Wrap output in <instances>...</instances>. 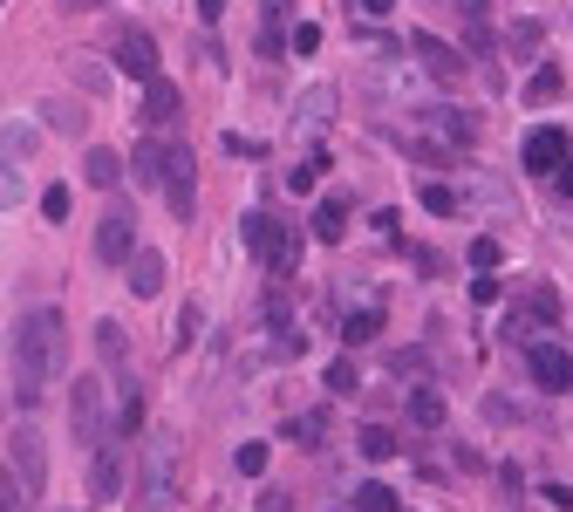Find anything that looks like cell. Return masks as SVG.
I'll list each match as a JSON object with an SVG mask.
<instances>
[{"mask_svg": "<svg viewBox=\"0 0 573 512\" xmlns=\"http://www.w3.org/2000/svg\"><path fill=\"white\" fill-rule=\"evenodd\" d=\"M41 110H48V123H55V130H82V117L69 110V103H41Z\"/></svg>", "mask_w": 573, "mask_h": 512, "instance_id": "cell-41", "label": "cell"}, {"mask_svg": "<svg viewBox=\"0 0 573 512\" xmlns=\"http://www.w3.org/2000/svg\"><path fill=\"white\" fill-rule=\"evenodd\" d=\"M137 185H164V171H171V144H137Z\"/></svg>", "mask_w": 573, "mask_h": 512, "instance_id": "cell-24", "label": "cell"}, {"mask_svg": "<svg viewBox=\"0 0 573 512\" xmlns=\"http://www.w3.org/2000/svg\"><path fill=\"white\" fill-rule=\"evenodd\" d=\"M403 410H410V424H417V431H444V417H451L444 390H430V383H423V390H410V403H403Z\"/></svg>", "mask_w": 573, "mask_h": 512, "instance_id": "cell-18", "label": "cell"}, {"mask_svg": "<svg viewBox=\"0 0 573 512\" xmlns=\"http://www.w3.org/2000/svg\"><path fill=\"white\" fill-rule=\"evenodd\" d=\"M28 198V178H21V164H0V212H14Z\"/></svg>", "mask_w": 573, "mask_h": 512, "instance_id": "cell-29", "label": "cell"}, {"mask_svg": "<svg viewBox=\"0 0 573 512\" xmlns=\"http://www.w3.org/2000/svg\"><path fill=\"white\" fill-rule=\"evenodd\" d=\"M130 253H137V212H130V205H110V212L96 219V260H103V267H130Z\"/></svg>", "mask_w": 573, "mask_h": 512, "instance_id": "cell-6", "label": "cell"}, {"mask_svg": "<svg viewBox=\"0 0 573 512\" xmlns=\"http://www.w3.org/2000/svg\"><path fill=\"white\" fill-rule=\"evenodd\" d=\"M232 465H239V478H260V472H267V444H239Z\"/></svg>", "mask_w": 573, "mask_h": 512, "instance_id": "cell-32", "label": "cell"}, {"mask_svg": "<svg viewBox=\"0 0 573 512\" xmlns=\"http://www.w3.org/2000/svg\"><path fill=\"white\" fill-rule=\"evenodd\" d=\"M137 506L144 512L178 506V444H171V437H144V458H137Z\"/></svg>", "mask_w": 573, "mask_h": 512, "instance_id": "cell-3", "label": "cell"}, {"mask_svg": "<svg viewBox=\"0 0 573 512\" xmlns=\"http://www.w3.org/2000/svg\"><path fill=\"white\" fill-rule=\"evenodd\" d=\"M260 7H267V28H280V21H287V0H260Z\"/></svg>", "mask_w": 573, "mask_h": 512, "instance_id": "cell-44", "label": "cell"}, {"mask_svg": "<svg viewBox=\"0 0 573 512\" xmlns=\"http://www.w3.org/2000/svg\"><path fill=\"white\" fill-rule=\"evenodd\" d=\"M553 185H560V192H567V198H573V158H567V164H560V171H553Z\"/></svg>", "mask_w": 573, "mask_h": 512, "instance_id": "cell-45", "label": "cell"}, {"mask_svg": "<svg viewBox=\"0 0 573 512\" xmlns=\"http://www.w3.org/2000/svg\"><path fill=\"white\" fill-rule=\"evenodd\" d=\"M198 328H205V315H198V308H178V349H191V342H198Z\"/></svg>", "mask_w": 573, "mask_h": 512, "instance_id": "cell-37", "label": "cell"}, {"mask_svg": "<svg viewBox=\"0 0 573 512\" xmlns=\"http://www.w3.org/2000/svg\"><path fill=\"white\" fill-rule=\"evenodd\" d=\"M123 171H130V158H123V151H110V144H89V158H82V178H89L96 192H116V185H123Z\"/></svg>", "mask_w": 573, "mask_h": 512, "instance_id": "cell-16", "label": "cell"}, {"mask_svg": "<svg viewBox=\"0 0 573 512\" xmlns=\"http://www.w3.org/2000/svg\"><path fill=\"white\" fill-rule=\"evenodd\" d=\"M239 239H246V253H253L267 274H280V280L301 267V233H287L273 212H246V219H239Z\"/></svg>", "mask_w": 573, "mask_h": 512, "instance_id": "cell-2", "label": "cell"}, {"mask_svg": "<svg viewBox=\"0 0 573 512\" xmlns=\"http://www.w3.org/2000/svg\"><path fill=\"white\" fill-rule=\"evenodd\" d=\"M14 478L28 485V499L48 492V451H41V431H35V424H21V431H14Z\"/></svg>", "mask_w": 573, "mask_h": 512, "instance_id": "cell-9", "label": "cell"}, {"mask_svg": "<svg viewBox=\"0 0 573 512\" xmlns=\"http://www.w3.org/2000/svg\"><path fill=\"white\" fill-rule=\"evenodd\" d=\"M539 41H546V28H539V21H519V28H512V35H505V48H512V55H519V62H526V55H533Z\"/></svg>", "mask_w": 573, "mask_h": 512, "instance_id": "cell-31", "label": "cell"}, {"mask_svg": "<svg viewBox=\"0 0 573 512\" xmlns=\"http://www.w3.org/2000/svg\"><path fill=\"white\" fill-rule=\"evenodd\" d=\"M410 158H417V164H451V144H430V137H410Z\"/></svg>", "mask_w": 573, "mask_h": 512, "instance_id": "cell-35", "label": "cell"}, {"mask_svg": "<svg viewBox=\"0 0 573 512\" xmlns=\"http://www.w3.org/2000/svg\"><path fill=\"white\" fill-rule=\"evenodd\" d=\"M423 205H430V212H444V219H451V212H458V192H451V185H423Z\"/></svg>", "mask_w": 573, "mask_h": 512, "instance_id": "cell-34", "label": "cell"}, {"mask_svg": "<svg viewBox=\"0 0 573 512\" xmlns=\"http://www.w3.org/2000/svg\"><path fill=\"white\" fill-rule=\"evenodd\" d=\"M355 444H362V458H376V465H389V458L403 451V444H396V431H389V424H362V437H355Z\"/></svg>", "mask_w": 573, "mask_h": 512, "instance_id": "cell-26", "label": "cell"}, {"mask_svg": "<svg viewBox=\"0 0 573 512\" xmlns=\"http://www.w3.org/2000/svg\"><path fill=\"white\" fill-rule=\"evenodd\" d=\"M314 239H321V246H342L348 239V192H328L314 205Z\"/></svg>", "mask_w": 573, "mask_h": 512, "instance_id": "cell-17", "label": "cell"}, {"mask_svg": "<svg viewBox=\"0 0 573 512\" xmlns=\"http://www.w3.org/2000/svg\"><path fill=\"white\" fill-rule=\"evenodd\" d=\"M116 69L137 76V82H151L157 76V41L144 35V28H123V35H116Z\"/></svg>", "mask_w": 573, "mask_h": 512, "instance_id": "cell-11", "label": "cell"}, {"mask_svg": "<svg viewBox=\"0 0 573 512\" xmlns=\"http://www.w3.org/2000/svg\"><path fill=\"white\" fill-rule=\"evenodd\" d=\"M178 110H185L178 82H164V76H151V82H144V117H151V123H178Z\"/></svg>", "mask_w": 573, "mask_h": 512, "instance_id": "cell-19", "label": "cell"}, {"mask_svg": "<svg viewBox=\"0 0 573 512\" xmlns=\"http://www.w3.org/2000/svg\"><path fill=\"white\" fill-rule=\"evenodd\" d=\"M519 158H526V171H539V178H553V171H560V164L573 158V144H567V130L539 123L533 137H526V151H519Z\"/></svg>", "mask_w": 573, "mask_h": 512, "instance_id": "cell-10", "label": "cell"}, {"mask_svg": "<svg viewBox=\"0 0 573 512\" xmlns=\"http://www.w3.org/2000/svg\"><path fill=\"white\" fill-rule=\"evenodd\" d=\"M62 362H69V321H62V308H28L14 321V396L35 410L41 396L62 383Z\"/></svg>", "mask_w": 573, "mask_h": 512, "instance_id": "cell-1", "label": "cell"}, {"mask_svg": "<svg viewBox=\"0 0 573 512\" xmlns=\"http://www.w3.org/2000/svg\"><path fill=\"white\" fill-rule=\"evenodd\" d=\"M567 89V76H560V62H539L533 76H526V103H553Z\"/></svg>", "mask_w": 573, "mask_h": 512, "instance_id": "cell-25", "label": "cell"}, {"mask_svg": "<svg viewBox=\"0 0 573 512\" xmlns=\"http://www.w3.org/2000/svg\"><path fill=\"white\" fill-rule=\"evenodd\" d=\"M369 89L376 96H396V103H410V110H423V62L417 55H376L369 62Z\"/></svg>", "mask_w": 573, "mask_h": 512, "instance_id": "cell-5", "label": "cell"}, {"mask_svg": "<svg viewBox=\"0 0 573 512\" xmlns=\"http://www.w3.org/2000/svg\"><path fill=\"white\" fill-rule=\"evenodd\" d=\"M21 492H28V485H21V478L0 465V512H21Z\"/></svg>", "mask_w": 573, "mask_h": 512, "instance_id": "cell-39", "label": "cell"}, {"mask_svg": "<svg viewBox=\"0 0 573 512\" xmlns=\"http://www.w3.org/2000/svg\"><path fill=\"white\" fill-rule=\"evenodd\" d=\"M376 335H382V308H376V301L342 315V342H348V349H355V342H376Z\"/></svg>", "mask_w": 573, "mask_h": 512, "instance_id": "cell-23", "label": "cell"}, {"mask_svg": "<svg viewBox=\"0 0 573 512\" xmlns=\"http://www.w3.org/2000/svg\"><path fill=\"white\" fill-rule=\"evenodd\" d=\"M69 205H76L69 185H48V192H41V212H48V219H69Z\"/></svg>", "mask_w": 573, "mask_h": 512, "instance_id": "cell-38", "label": "cell"}, {"mask_svg": "<svg viewBox=\"0 0 573 512\" xmlns=\"http://www.w3.org/2000/svg\"><path fill=\"white\" fill-rule=\"evenodd\" d=\"M417 117L430 123V130H437V144H451V151L478 137V117H464V110H451V103H423Z\"/></svg>", "mask_w": 573, "mask_h": 512, "instance_id": "cell-13", "label": "cell"}, {"mask_svg": "<svg viewBox=\"0 0 573 512\" xmlns=\"http://www.w3.org/2000/svg\"><path fill=\"white\" fill-rule=\"evenodd\" d=\"M226 151H232V158H260L267 144H260V137H239V130H232V137H226Z\"/></svg>", "mask_w": 573, "mask_h": 512, "instance_id": "cell-42", "label": "cell"}, {"mask_svg": "<svg viewBox=\"0 0 573 512\" xmlns=\"http://www.w3.org/2000/svg\"><path fill=\"white\" fill-rule=\"evenodd\" d=\"M464 14H471V21H485V7H492V0H458Z\"/></svg>", "mask_w": 573, "mask_h": 512, "instance_id": "cell-47", "label": "cell"}, {"mask_svg": "<svg viewBox=\"0 0 573 512\" xmlns=\"http://www.w3.org/2000/svg\"><path fill=\"white\" fill-rule=\"evenodd\" d=\"M526 376H533L546 396H567L573 390V355L560 349V342H533V349H526Z\"/></svg>", "mask_w": 573, "mask_h": 512, "instance_id": "cell-7", "label": "cell"}, {"mask_svg": "<svg viewBox=\"0 0 573 512\" xmlns=\"http://www.w3.org/2000/svg\"><path fill=\"white\" fill-rule=\"evenodd\" d=\"M96 349H103V362H110V369H123V362H130V342H123V328H116V321H96Z\"/></svg>", "mask_w": 573, "mask_h": 512, "instance_id": "cell-27", "label": "cell"}, {"mask_svg": "<svg viewBox=\"0 0 573 512\" xmlns=\"http://www.w3.org/2000/svg\"><path fill=\"white\" fill-rule=\"evenodd\" d=\"M69 431H76V444H110V403H103V383L96 376H82L76 390H69Z\"/></svg>", "mask_w": 573, "mask_h": 512, "instance_id": "cell-4", "label": "cell"}, {"mask_svg": "<svg viewBox=\"0 0 573 512\" xmlns=\"http://www.w3.org/2000/svg\"><path fill=\"white\" fill-rule=\"evenodd\" d=\"M198 21H205V28H219V21H226V0H198Z\"/></svg>", "mask_w": 573, "mask_h": 512, "instance_id": "cell-43", "label": "cell"}, {"mask_svg": "<svg viewBox=\"0 0 573 512\" xmlns=\"http://www.w3.org/2000/svg\"><path fill=\"white\" fill-rule=\"evenodd\" d=\"M498 260H505V246H498V239H471V267H478V274H492Z\"/></svg>", "mask_w": 573, "mask_h": 512, "instance_id": "cell-33", "label": "cell"}, {"mask_svg": "<svg viewBox=\"0 0 573 512\" xmlns=\"http://www.w3.org/2000/svg\"><path fill=\"white\" fill-rule=\"evenodd\" d=\"M314 178H321V158H307V164L287 171V185H294V192H314Z\"/></svg>", "mask_w": 573, "mask_h": 512, "instance_id": "cell-40", "label": "cell"}, {"mask_svg": "<svg viewBox=\"0 0 573 512\" xmlns=\"http://www.w3.org/2000/svg\"><path fill=\"white\" fill-rule=\"evenodd\" d=\"M89 499L96 506L123 499V458H116V444H96V458H89Z\"/></svg>", "mask_w": 573, "mask_h": 512, "instance_id": "cell-12", "label": "cell"}, {"mask_svg": "<svg viewBox=\"0 0 573 512\" xmlns=\"http://www.w3.org/2000/svg\"><path fill=\"white\" fill-rule=\"evenodd\" d=\"M123 280H130V294H137V301L164 294V253H157V246H137V253H130V267H123Z\"/></svg>", "mask_w": 573, "mask_h": 512, "instance_id": "cell-15", "label": "cell"}, {"mask_svg": "<svg viewBox=\"0 0 573 512\" xmlns=\"http://www.w3.org/2000/svg\"><path fill=\"white\" fill-rule=\"evenodd\" d=\"M410 55L423 62V76H430V82H444V89H451V82H464V55H458V48H444L437 35H423V28L410 35Z\"/></svg>", "mask_w": 573, "mask_h": 512, "instance_id": "cell-8", "label": "cell"}, {"mask_svg": "<svg viewBox=\"0 0 573 512\" xmlns=\"http://www.w3.org/2000/svg\"><path fill=\"white\" fill-rule=\"evenodd\" d=\"M389 7H396V0H362V14H389Z\"/></svg>", "mask_w": 573, "mask_h": 512, "instance_id": "cell-48", "label": "cell"}, {"mask_svg": "<svg viewBox=\"0 0 573 512\" xmlns=\"http://www.w3.org/2000/svg\"><path fill=\"white\" fill-rule=\"evenodd\" d=\"M260 512H287V492H267V499H260Z\"/></svg>", "mask_w": 573, "mask_h": 512, "instance_id": "cell-46", "label": "cell"}, {"mask_svg": "<svg viewBox=\"0 0 573 512\" xmlns=\"http://www.w3.org/2000/svg\"><path fill=\"white\" fill-rule=\"evenodd\" d=\"M287 437H294L301 451H321V444H328V410H301V417H287Z\"/></svg>", "mask_w": 573, "mask_h": 512, "instance_id": "cell-22", "label": "cell"}, {"mask_svg": "<svg viewBox=\"0 0 573 512\" xmlns=\"http://www.w3.org/2000/svg\"><path fill=\"white\" fill-rule=\"evenodd\" d=\"M328 117H335V82H314V89L301 96V110H294V130H301V123L307 130H321Z\"/></svg>", "mask_w": 573, "mask_h": 512, "instance_id": "cell-21", "label": "cell"}, {"mask_svg": "<svg viewBox=\"0 0 573 512\" xmlns=\"http://www.w3.org/2000/svg\"><path fill=\"white\" fill-rule=\"evenodd\" d=\"M287 48H294V55H314V48H321V28H314V21H294Z\"/></svg>", "mask_w": 573, "mask_h": 512, "instance_id": "cell-36", "label": "cell"}, {"mask_svg": "<svg viewBox=\"0 0 573 512\" xmlns=\"http://www.w3.org/2000/svg\"><path fill=\"white\" fill-rule=\"evenodd\" d=\"M164 198H171V212L191 219V205H198V185H191V151L185 144H171V171H164Z\"/></svg>", "mask_w": 573, "mask_h": 512, "instance_id": "cell-14", "label": "cell"}, {"mask_svg": "<svg viewBox=\"0 0 573 512\" xmlns=\"http://www.w3.org/2000/svg\"><path fill=\"white\" fill-rule=\"evenodd\" d=\"M35 151H41V130H35V123H21V117L0 123V158L21 164V158H35Z\"/></svg>", "mask_w": 573, "mask_h": 512, "instance_id": "cell-20", "label": "cell"}, {"mask_svg": "<svg viewBox=\"0 0 573 512\" xmlns=\"http://www.w3.org/2000/svg\"><path fill=\"white\" fill-rule=\"evenodd\" d=\"M355 512H403V506H396V492H389V485L369 478V485H355Z\"/></svg>", "mask_w": 573, "mask_h": 512, "instance_id": "cell-28", "label": "cell"}, {"mask_svg": "<svg viewBox=\"0 0 573 512\" xmlns=\"http://www.w3.org/2000/svg\"><path fill=\"white\" fill-rule=\"evenodd\" d=\"M328 390H335V396H355V390H362V369H355L348 355H342V362H328Z\"/></svg>", "mask_w": 573, "mask_h": 512, "instance_id": "cell-30", "label": "cell"}]
</instances>
